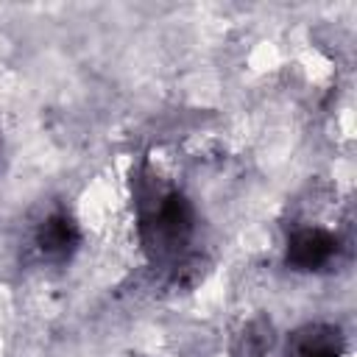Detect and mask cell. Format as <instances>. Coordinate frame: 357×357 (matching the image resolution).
Returning <instances> with one entry per match:
<instances>
[{
    "mask_svg": "<svg viewBox=\"0 0 357 357\" xmlns=\"http://www.w3.org/2000/svg\"><path fill=\"white\" fill-rule=\"evenodd\" d=\"M137 229L145 257L178 279L192 259V240L198 231L195 204L184 190L148 178L139 187Z\"/></svg>",
    "mask_w": 357,
    "mask_h": 357,
    "instance_id": "1",
    "label": "cell"
},
{
    "mask_svg": "<svg viewBox=\"0 0 357 357\" xmlns=\"http://www.w3.org/2000/svg\"><path fill=\"white\" fill-rule=\"evenodd\" d=\"M346 337L335 324H304L287 337V357H343Z\"/></svg>",
    "mask_w": 357,
    "mask_h": 357,
    "instance_id": "4",
    "label": "cell"
},
{
    "mask_svg": "<svg viewBox=\"0 0 357 357\" xmlns=\"http://www.w3.org/2000/svg\"><path fill=\"white\" fill-rule=\"evenodd\" d=\"M33 254L47 265H64L73 259V254L81 245V226L73 218L70 209L53 206L39 218V223L31 231Z\"/></svg>",
    "mask_w": 357,
    "mask_h": 357,
    "instance_id": "2",
    "label": "cell"
},
{
    "mask_svg": "<svg viewBox=\"0 0 357 357\" xmlns=\"http://www.w3.org/2000/svg\"><path fill=\"white\" fill-rule=\"evenodd\" d=\"M340 254V240L324 226H296L284 243V265L298 273L326 271Z\"/></svg>",
    "mask_w": 357,
    "mask_h": 357,
    "instance_id": "3",
    "label": "cell"
},
{
    "mask_svg": "<svg viewBox=\"0 0 357 357\" xmlns=\"http://www.w3.org/2000/svg\"><path fill=\"white\" fill-rule=\"evenodd\" d=\"M271 346H273V326L268 321H254L245 332V354L262 357L265 351H271Z\"/></svg>",
    "mask_w": 357,
    "mask_h": 357,
    "instance_id": "5",
    "label": "cell"
}]
</instances>
